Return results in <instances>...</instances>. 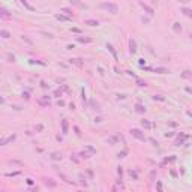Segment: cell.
<instances>
[{"label": "cell", "mask_w": 192, "mask_h": 192, "mask_svg": "<svg viewBox=\"0 0 192 192\" xmlns=\"http://www.w3.org/2000/svg\"><path fill=\"white\" fill-rule=\"evenodd\" d=\"M69 110H75V104H74V102L69 104Z\"/></svg>", "instance_id": "f6af8a7d"}, {"label": "cell", "mask_w": 192, "mask_h": 192, "mask_svg": "<svg viewBox=\"0 0 192 192\" xmlns=\"http://www.w3.org/2000/svg\"><path fill=\"white\" fill-rule=\"evenodd\" d=\"M156 188L159 189V191H162V183L161 182H156Z\"/></svg>", "instance_id": "7bdbcfd3"}, {"label": "cell", "mask_w": 192, "mask_h": 192, "mask_svg": "<svg viewBox=\"0 0 192 192\" xmlns=\"http://www.w3.org/2000/svg\"><path fill=\"white\" fill-rule=\"evenodd\" d=\"M107 141H108V143H110L111 146H114V144L117 143V137H110V138H108Z\"/></svg>", "instance_id": "1f68e13d"}, {"label": "cell", "mask_w": 192, "mask_h": 192, "mask_svg": "<svg viewBox=\"0 0 192 192\" xmlns=\"http://www.w3.org/2000/svg\"><path fill=\"white\" fill-rule=\"evenodd\" d=\"M140 5H141V8L146 11V14H147V15H150V17H153V15H155L153 8H150V6H149V5H146L144 2H140Z\"/></svg>", "instance_id": "52a82bcc"}, {"label": "cell", "mask_w": 192, "mask_h": 192, "mask_svg": "<svg viewBox=\"0 0 192 192\" xmlns=\"http://www.w3.org/2000/svg\"><path fill=\"white\" fill-rule=\"evenodd\" d=\"M42 129H44L42 125H38V126H36V131H42Z\"/></svg>", "instance_id": "f907efd6"}, {"label": "cell", "mask_w": 192, "mask_h": 192, "mask_svg": "<svg viewBox=\"0 0 192 192\" xmlns=\"http://www.w3.org/2000/svg\"><path fill=\"white\" fill-rule=\"evenodd\" d=\"M89 105H90V108H92V110L101 111V105H99V102H96L95 99H90V101H89Z\"/></svg>", "instance_id": "30bf717a"}, {"label": "cell", "mask_w": 192, "mask_h": 192, "mask_svg": "<svg viewBox=\"0 0 192 192\" xmlns=\"http://www.w3.org/2000/svg\"><path fill=\"white\" fill-rule=\"evenodd\" d=\"M60 12H62V14H65V15H68V17H71V18H74L72 9H69V8H62V9H60Z\"/></svg>", "instance_id": "44dd1931"}, {"label": "cell", "mask_w": 192, "mask_h": 192, "mask_svg": "<svg viewBox=\"0 0 192 192\" xmlns=\"http://www.w3.org/2000/svg\"><path fill=\"white\" fill-rule=\"evenodd\" d=\"M93 155H95V153H93V152H90L89 149H86V150H83V152H80V153H78V156H80L81 159H90Z\"/></svg>", "instance_id": "8992f818"}, {"label": "cell", "mask_w": 192, "mask_h": 192, "mask_svg": "<svg viewBox=\"0 0 192 192\" xmlns=\"http://www.w3.org/2000/svg\"><path fill=\"white\" fill-rule=\"evenodd\" d=\"M23 98L26 99V101H29V99H30V93H29V92H23Z\"/></svg>", "instance_id": "8d00e7d4"}, {"label": "cell", "mask_w": 192, "mask_h": 192, "mask_svg": "<svg viewBox=\"0 0 192 192\" xmlns=\"http://www.w3.org/2000/svg\"><path fill=\"white\" fill-rule=\"evenodd\" d=\"M179 2L183 3V5H186V3H189V2H191V0H179Z\"/></svg>", "instance_id": "681fc988"}, {"label": "cell", "mask_w": 192, "mask_h": 192, "mask_svg": "<svg viewBox=\"0 0 192 192\" xmlns=\"http://www.w3.org/2000/svg\"><path fill=\"white\" fill-rule=\"evenodd\" d=\"M189 138V135H186V134H179L177 135V140L174 141V146H183V143H185V140H188Z\"/></svg>", "instance_id": "5b68a950"}, {"label": "cell", "mask_w": 192, "mask_h": 192, "mask_svg": "<svg viewBox=\"0 0 192 192\" xmlns=\"http://www.w3.org/2000/svg\"><path fill=\"white\" fill-rule=\"evenodd\" d=\"M174 135V132H167V134H165V137L167 138H170V137H173Z\"/></svg>", "instance_id": "ee69618b"}, {"label": "cell", "mask_w": 192, "mask_h": 192, "mask_svg": "<svg viewBox=\"0 0 192 192\" xmlns=\"http://www.w3.org/2000/svg\"><path fill=\"white\" fill-rule=\"evenodd\" d=\"M173 32L177 33V35H179V33H182V26H180V23H174V24H173Z\"/></svg>", "instance_id": "603a6c76"}, {"label": "cell", "mask_w": 192, "mask_h": 192, "mask_svg": "<svg viewBox=\"0 0 192 192\" xmlns=\"http://www.w3.org/2000/svg\"><path fill=\"white\" fill-rule=\"evenodd\" d=\"M155 176H156V171H152V173H150V177L155 179Z\"/></svg>", "instance_id": "db71d44e"}, {"label": "cell", "mask_w": 192, "mask_h": 192, "mask_svg": "<svg viewBox=\"0 0 192 192\" xmlns=\"http://www.w3.org/2000/svg\"><path fill=\"white\" fill-rule=\"evenodd\" d=\"M71 32H74V33H81V30H80V29H77V27H72Z\"/></svg>", "instance_id": "b9f144b4"}, {"label": "cell", "mask_w": 192, "mask_h": 192, "mask_svg": "<svg viewBox=\"0 0 192 192\" xmlns=\"http://www.w3.org/2000/svg\"><path fill=\"white\" fill-rule=\"evenodd\" d=\"M135 111H137V113H140V114H144V113L147 111V108H146L143 104L138 102V104H135Z\"/></svg>", "instance_id": "5bb4252c"}, {"label": "cell", "mask_w": 192, "mask_h": 192, "mask_svg": "<svg viewBox=\"0 0 192 192\" xmlns=\"http://www.w3.org/2000/svg\"><path fill=\"white\" fill-rule=\"evenodd\" d=\"M182 14L185 15V17H188V18H192V9H189V8H182Z\"/></svg>", "instance_id": "ffe728a7"}, {"label": "cell", "mask_w": 192, "mask_h": 192, "mask_svg": "<svg viewBox=\"0 0 192 192\" xmlns=\"http://www.w3.org/2000/svg\"><path fill=\"white\" fill-rule=\"evenodd\" d=\"M95 122H98V123H101V122H102V117H96V119H95Z\"/></svg>", "instance_id": "f5cc1de1"}, {"label": "cell", "mask_w": 192, "mask_h": 192, "mask_svg": "<svg viewBox=\"0 0 192 192\" xmlns=\"http://www.w3.org/2000/svg\"><path fill=\"white\" fill-rule=\"evenodd\" d=\"M99 9H102L105 12H110V14L116 15L119 12V6L116 3H111V2H102L101 5H99Z\"/></svg>", "instance_id": "6da1fadb"}, {"label": "cell", "mask_w": 192, "mask_h": 192, "mask_svg": "<svg viewBox=\"0 0 192 192\" xmlns=\"http://www.w3.org/2000/svg\"><path fill=\"white\" fill-rule=\"evenodd\" d=\"M117 176H119V180H122V176H123V168L119 165L117 167Z\"/></svg>", "instance_id": "4dcf8cb0"}, {"label": "cell", "mask_w": 192, "mask_h": 192, "mask_svg": "<svg viewBox=\"0 0 192 192\" xmlns=\"http://www.w3.org/2000/svg\"><path fill=\"white\" fill-rule=\"evenodd\" d=\"M54 18H56V20H59V21H71V20H72L71 17L62 14V12H60V14H56V15H54Z\"/></svg>", "instance_id": "7c38bea8"}, {"label": "cell", "mask_w": 192, "mask_h": 192, "mask_svg": "<svg viewBox=\"0 0 192 192\" xmlns=\"http://www.w3.org/2000/svg\"><path fill=\"white\" fill-rule=\"evenodd\" d=\"M129 174H131V177H134V180H138V174H137V171L131 170V171H129Z\"/></svg>", "instance_id": "836d02e7"}, {"label": "cell", "mask_w": 192, "mask_h": 192, "mask_svg": "<svg viewBox=\"0 0 192 192\" xmlns=\"http://www.w3.org/2000/svg\"><path fill=\"white\" fill-rule=\"evenodd\" d=\"M60 125H62V134H68L69 132V123H68V120H66V119H63V120L60 122Z\"/></svg>", "instance_id": "9c48e42d"}, {"label": "cell", "mask_w": 192, "mask_h": 192, "mask_svg": "<svg viewBox=\"0 0 192 192\" xmlns=\"http://www.w3.org/2000/svg\"><path fill=\"white\" fill-rule=\"evenodd\" d=\"M41 86H42V87H44V89H47V87H48V86H47V83H44V81L41 83Z\"/></svg>", "instance_id": "9f6ffc18"}, {"label": "cell", "mask_w": 192, "mask_h": 192, "mask_svg": "<svg viewBox=\"0 0 192 192\" xmlns=\"http://www.w3.org/2000/svg\"><path fill=\"white\" fill-rule=\"evenodd\" d=\"M71 3H74V5H78V6H81V5H80V2H78V0H71Z\"/></svg>", "instance_id": "c3c4849f"}, {"label": "cell", "mask_w": 192, "mask_h": 192, "mask_svg": "<svg viewBox=\"0 0 192 192\" xmlns=\"http://www.w3.org/2000/svg\"><path fill=\"white\" fill-rule=\"evenodd\" d=\"M107 48H108V51L113 54V57H114V60H117V53H116V50H114V47H113L111 44H107Z\"/></svg>", "instance_id": "7402d4cb"}, {"label": "cell", "mask_w": 192, "mask_h": 192, "mask_svg": "<svg viewBox=\"0 0 192 192\" xmlns=\"http://www.w3.org/2000/svg\"><path fill=\"white\" fill-rule=\"evenodd\" d=\"M141 126H143L144 129L150 131L152 128H153V123H152L150 120H147V119H143V120H141Z\"/></svg>", "instance_id": "8fae6325"}, {"label": "cell", "mask_w": 192, "mask_h": 192, "mask_svg": "<svg viewBox=\"0 0 192 192\" xmlns=\"http://www.w3.org/2000/svg\"><path fill=\"white\" fill-rule=\"evenodd\" d=\"M153 101H161V102H164V101H165V98L161 96V95H155V96H153Z\"/></svg>", "instance_id": "d6a6232c"}, {"label": "cell", "mask_w": 192, "mask_h": 192, "mask_svg": "<svg viewBox=\"0 0 192 192\" xmlns=\"http://www.w3.org/2000/svg\"><path fill=\"white\" fill-rule=\"evenodd\" d=\"M182 78H185V80H189V78H192V72L191 71H183L182 72Z\"/></svg>", "instance_id": "83f0119b"}, {"label": "cell", "mask_w": 192, "mask_h": 192, "mask_svg": "<svg viewBox=\"0 0 192 192\" xmlns=\"http://www.w3.org/2000/svg\"><path fill=\"white\" fill-rule=\"evenodd\" d=\"M77 42H81V44H90V42H92V38H87V36H77Z\"/></svg>", "instance_id": "e0dca14e"}, {"label": "cell", "mask_w": 192, "mask_h": 192, "mask_svg": "<svg viewBox=\"0 0 192 192\" xmlns=\"http://www.w3.org/2000/svg\"><path fill=\"white\" fill-rule=\"evenodd\" d=\"M0 15H2V18H5V20H9V18H12V15H11L9 12L5 9V8H2V9H0Z\"/></svg>", "instance_id": "d6986e66"}, {"label": "cell", "mask_w": 192, "mask_h": 192, "mask_svg": "<svg viewBox=\"0 0 192 192\" xmlns=\"http://www.w3.org/2000/svg\"><path fill=\"white\" fill-rule=\"evenodd\" d=\"M0 36H2L3 39H9L12 35H11V33L8 32V30H5V29H2V30H0Z\"/></svg>", "instance_id": "cb8c5ba5"}, {"label": "cell", "mask_w": 192, "mask_h": 192, "mask_svg": "<svg viewBox=\"0 0 192 192\" xmlns=\"http://www.w3.org/2000/svg\"><path fill=\"white\" fill-rule=\"evenodd\" d=\"M129 132H131V135H132V137L137 138V140H140V141H146V140H147V138H146V135H144V132H143L141 129L132 128Z\"/></svg>", "instance_id": "7a4b0ae2"}, {"label": "cell", "mask_w": 192, "mask_h": 192, "mask_svg": "<svg viewBox=\"0 0 192 192\" xmlns=\"http://www.w3.org/2000/svg\"><path fill=\"white\" fill-rule=\"evenodd\" d=\"M8 57H9V62H15V57H14V56H11V54H8Z\"/></svg>", "instance_id": "bcb514c9"}, {"label": "cell", "mask_w": 192, "mask_h": 192, "mask_svg": "<svg viewBox=\"0 0 192 192\" xmlns=\"http://www.w3.org/2000/svg\"><path fill=\"white\" fill-rule=\"evenodd\" d=\"M129 53H131V54H135V53H137V42L134 41V39H131V41H129Z\"/></svg>", "instance_id": "4fadbf2b"}, {"label": "cell", "mask_w": 192, "mask_h": 192, "mask_svg": "<svg viewBox=\"0 0 192 192\" xmlns=\"http://www.w3.org/2000/svg\"><path fill=\"white\" fill-rule=\"evenodd\" d=\"M42 183H44L47 188H51V189L57 186V182L53 180V179H50V177H44V179H42Z\"/></svg>", "instance_id": "277c9868"}, {"label": "cell", "mask_w": 192, "mask_h": 192, "mask_svg": "<svg viewBox=\"0 0 192 192\" xmlns=\"http://www.w3.org/2000/svg\"><path fill=\"white\" fill-rule=\"evenodd\" d=\"M135 81H137V86H138V87H146V86H147V83H146L144 80H141V78H135Z\"/></svg>", "instance_id": "4316f807"}, {"label": "cell", "mask_w": 192, "mask_h": 192, "mask_svg": "<svg viewBox=\"0 0 192 192\" xmlns=\"http://www.w3.org/2000/svg\"><path fill=\"white\" fill-rule=\"evenodd\" d=\"M15 140H17V134H11V135H8L6 138H2V140H0V146L5 147V146H8L9 143H14Z\"/></svg>", "instance_id": "3957f363"}, {"label": "cell", "mask_w": 192, "mask_h": 192, "mask_svg": "<svg viewBox=\"0 0 192 192\" xmlns=\"http://www.w3.org/2000/svg\"><path fill=\"white\" fill-rule=\"evenodd\" d=\"M153 72H156V74H168L170 72V69H167V68H162V66H159V68H155L153 69Z\"/></svg>", "instance_id": "ac0fdd59"}, {"label": "cell", "mask_w": 192, "mask_h": 192, "mask_svg": "<svg viewBox=\"0 0 192 192\" xmlns=\"http://www.w3.org/2000/svg\"><path fill=\"white\" fill-rule=\"evenodd\" d=\"M140 65H141V66L146 65V60H144V59H140Z\"/></svg>", "instance_id": "11a10c76"}, {"label": "cell", "mask_w": 192, "mask_h": 192, "mask_svg": "<svg viewBox=\"0 0 192 192\" xmlns=\"http://www.w3.org/2000/svg\"><path fill=\"white\" fill-rule=\"evenodd\" d=\"M78 179H80V183L83 185V186H87V182H86L87 179H86V176H84L83 173H80V174H78Z\"/></svg>", "instance_id": "484cf974"}, {"label": "cell", "mask_w": 192, "mask_h": 192, "mask_svg": "<svg viewBox=\"0 0 192 192\" xmlns=\"http://www.w3.org/2000/svg\"><path fill=\"white\" fill-rule=\"evenodd\" d=\"M74 131H75V132H77V135H78V137H80V135H81V134H80V129H78V128H77V126H75V128H74Z\"/></svg>", "instance_id": "816d5d0a"}, {"label": "cell", "mask_w": 192, "mask_h": 192, "mask_svg": "<svg viewBox=\"0 0 192 192\" xmlns=\"http://www.w3.org/2000/svg\"><path fill=\"white\" fill-rule=\"evenodd\" d=\"M54 96H56V98H60V96H62V89H57V90L54 92Z\"/></svg>", "instance_id": "74e56055"}, {"label": "cell", "mask_w": 192, "mask_h": 192, "mask_svg": "<svg viewBox=\"0 0 192 192\" xmlns=\"http://www.w3.org/2000/svg\"><path fill=\"white\" fill-rule=\"evenodd\" d=\"M69 62H71V63H74V65H77V66H83V62L80 60V59H71Z\"/></svg>", "instance_id": "f546056e"}, {"label": "cell", "mask_w": 192, "mask_h": 192, "mask_svg": "<svg viewBox=\"0 0 192 192\" xmlns=\"http://www.w3.org/2000/svg\"><path fill=\"white\" fill-rule=\"evenodd\" d=\"M171 176H173L174 179H177V173H176V171H174V170H171Z\"/></svg>", "instance_id": "7dc6e473"}, {"label": "cell", "mask_w": 192, "mask_h": 192, "mask_svg": "<svg viewBox=\"0 0 192 192\" xmlns=\"http://www.w3.org/2000/svg\"><path fill=\"white\" fill-rule=\"evenodd\" d=\"M38 104H39V105H42V107H50L51 99H50V96H44L42 99H39V101H38Z\"/></svg>", "instance_id": "ba28073f"}, {"label": "cell", "mask_w": 192, "mask_h": 192, "mask_svg": "<svg viewBox=\"0 0 192 192\" xmlns=\"http://www.w3.org/2000/svg\"><path fill=\"white\" fill-rule=\"evenodd\" d=\"M189 36H191V39H192V33H191V35H189Z\"/></svg>", "instance_id": "6f0895ef"}, {"label": "cell", "mask_w": 192, "mask_h": 192, "mask_svg": "<svg viewBox=\"0 0 192 192\" xmlns=\"http://www.w3.org/2000/svg\"><path fill=\"white\" fill-rule=\"evenodd\" d=\"M77 156H78V155H72V156H71V161H74L75 164H78V162H80V159H81V158H77Z\"/></svg>", "instance_id": "e575fe53"}, {"label": "cell", "mask_w": 192, "mask_h": 192, "mask_svg": "<svg viewBox=\"0 0 192 192\" xmlns=\"http://www.w3.org/2000/svg\"><path fill=\"white\" fill-rule=\"evenodd\" d=\"M57 105H59V107H65L66 102L63 101V99H59V101H57Z\"/></svg>", "instance_id": "f35d334b"}, {"label": "cell", "mask_w": 192, "mask_h": 192, "mask_svg": "<svg viewBox=\"0 0 192 192\" xmlns=\"http://www.w3.org/2000/svg\"><path fill=\"white\" fill-rule=\"evenodd\" d=\"M26 183H27L29 186H32V185H33V179H26Z\"/></svg>", "instance_id": "ab89813d"}, {"label": "cell", "mask_w": 192, "mask_h": 192, "mask_svg": "<svg viewBox=\"0 0 192 192\" xmlns=\"http://www.w3.org/2000/svg\"><path fill=\"white\" fill-rule=\"evenodd\" d=\"M62 90H65V92H68V93H69V87L66 84H62Z\"/></svg>", "instance_id": "60d3db41"}, {"label": "cell", "mask_w": 192, "mask_h": 192, "mask_svg": "<svg viewBox=\"0 0 192 192\" xmlns=\"http://www.w3.org/2000/svg\"><path fill=\"white\" fill-rule=\"evenodd\" d=\"M20 174V171H15V173H6L5 176L6 177H15V176H18Z\"/></svg>", "instance_id": "d590c367"}, {"label": "cell", "mask_w": 192, "mask_h": 192, "mask_svg": "<svg viewBox=\"0 0 192 192\" xmlns=\"http://www.w3.org/2000/svg\"><path fill=\"white\" fill-rule=\"evenodd\" d=\"M50 158H51L53 161H62V159H63V156H62L60 152H53Z\"/></svg>", "instance_id": "2e32d148"}, {"label": "cell", "mask_w": 192, "mask_h": 192, "mask_svg": "<svg viewBox=\"0 0 192 192\" xmlns=\"http://www.w3.org/2000/svg\"><path fill=\"white\" fill-rule=\"evenodd\" d=\"M126 155H128V149H123L122 152H119V153H117V158H119V159H123V158H126Z\"/></svg>", "instance_id": "f1b7e54d"}, {"label": "cell", "mask_w": 192, "mask_h": 192, "mask_svg": "<svg viewBox=\"0 0 192 192\" xmlns=\"http://www.w3.org/2000/svg\"><path fill=\"white\" fill-rule=\"evenodd\" d=\"M84 24L90 26V27H98V26H99V21H98V20H92V18H89V20H86V21H84Z\"/></svg>", "instance_id": "9a60e30c"}, {"label": "cell", "mask_w": 192, "mask_h": 192, "mask_svg": "<svg viewBox=\"0 0 192 192\" xmlns=\"http://www.w3.org/2000/svg\"><path fill=\"white\" fill-rule=\"evenodd\" d=\"M20 3H21L26 9H29V11H35V8H33L32 5H29V3H27V0H20Z\"/></svg>", "instance_id": "d4e9b609"}]
</instances>
